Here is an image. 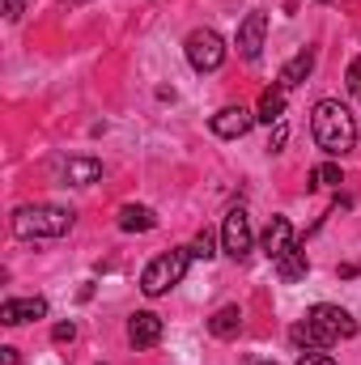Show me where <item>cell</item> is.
Wrapping results in <instances>:
<instances>
[{"label": "cell", "mask_w": 361, "mask_h": 365, "mask_svg": "<svg viewBox=\"0 0 361 365\" xmlns=\"http://www.w3.org/2000/svg\"><path fill=\"white\" fill-rule=\"evenodd\" d=\"M158 225V212L153 208H145V204H123L119 208V230L123 234H149Z\"/></svg>", "instance_id": "14"}, {"label": "cell", "mask_w": 361, "mask_h": 365, "mask_svg": "<svg viewBox=\"0 0 361 365\" xmlns=\"http://www.w3.org/2000/svg\"><path fill=\"white\" fill-rule=\"evenodd\" d=\"M77 212L73 208H60V204H21L13 212V234L17 238H64L73 230Z\"/></svg>", "instance_id": "2"}, {"label": "cell", "mask_w": 361, "mask_h": 365, "mask_svg": "<svg viewBox=\"0 0 361 365\" xmlns=\"http://www.w3.org/2000/svg\"><path fill=\"white\" fill-rule=\"evenodd\" d=\"M158 340H162V319L153 310H136L128 319V344L132 349H153Z\"/></svg>", "instance_id": "10"}, {"label": "cell", "mask_w": 361, "mask_h": 365, "mask_svg": "<svg viewBox=\"0 0 361 365\" xmlns=\"http://www.w3.org/2000/svg\"><path fill=\"white\" fill-rule=\"evenodd\" d=\"M187 264H191V251H187V247L162 251L158 259L145 264V272H141V293H145V297H162V293H171V289L183 280Z\"/></svg>", "instance_id": "3"}, {"label": "cell", "mask_w": 361, "mask_h": 365, "mask_svg": "<svg viewBox=\"0 0 361 365\" xmlns=\"http://www.w3.org/2000/svg\"><path fill=\"white\" fill-rule=\"evenodd\" d=\"M285 140H289V128H285V123H276V132H272V140H268V153H280V149H285Z\"/></svg>", "instance_id": "22"}, {"label": "cell", "mask_w": 361, "mask_h": 365, "mask_svg": "<svg viewBox=\"0 0 361 365\" xmlns=\"http://www.w3.org/2000/svg\"><path fill=\"white\" fill-rule=\"evenodd\" d=\"M51 340H56V344H73V340H77V323H73V319H68V323H56V327H51Z\"/></svg>", "instance_id": "20"}, {"label": "cell", "mask_w": 361, "mask_h": 365, "mask_svg": "<svg viewBox=\"0 0 361 365\" xmlns=\"http://www.w3.org/2000/svg\"><path fill=\"white\" fill-rule=\"evenodd\" d=\"M306 323L315 327V336H319V349H327V344H340V340H353V336H357V319H353L345 306H332V302H319V306H310Z\"/></svg>", "instance_id": "4"}, {"label": "cell", "mask_w": 361, "mask_h": 365, "mask_svg": "<svg viewBox=\"0 0 361 365\" xmlns=\"http://www.w3.org/2000/svg\"><path fill=\"white\" fill-rule=\"evenodd\" d=\"M323 4H327V0H323Z\"/></svg>", "instance_id": "28"}, {"label": "cell", "mask_w": 361, "mask_h": 365, "mask_svg": "<svg viewBox=\"0 0 361 365\" xmlns=\"http://www.w3.org/2000/svg\"><path fill=\"white\" fill-rule=\"evenodd\" d=\"M310 182H315V187H340V166H336V162H323V166H315V170H310Z\"/></svg>", "instance_id": "18"}, {"label": "cell", "mask_w": 361, "mask_h": 365, "mask_svg": "<svg viewBox=\"0 0 361 365\" xmlns=\"http://www.w3.org/2000/svg\"><path fill=\"white\" fill-rule=\"evenodd\" d=\"M264 34H268V13H247L243 17V26H238V56L243 60H260V51H264Z\"/></svg>", "instance_id": "8"}, {"label": "cell", "mask_w": 361, "mask_h": 365, "mask_svg": "<svg viewBox=\"0 0 361 365\" xmlns=\"http://www.w3.org/2000/svg\"><path fill=\"white\" fill-rule=\"evenodd\" d=\"M349 93H353V98H361V60H353V64H349Z\"/></svg>", "instance_id": "23"}, {"label": "cell", "mask_w": 361, "mask_h": 365, "mask_svg": "<svg viewBox=\"0 0 361 365\" xmlns=\"http://www.w3.org/2000/svg\"><path fill=\"white\" fill-rule=\"evenodd\" d=\"M208 128H213V136H221V140H243V136L255 128V110H247V106H225V110H217V115L208 119Z\"/></svg>", "instance_id": "7"}, {"label": "cell", "mask_w": 361, "mask_h": 365, "mask_svg": "<svg viewBox=\"0 0 361 365\" xmlns=\"http://www.w3.org/2000/svg\"><path fill=\"white\" fill-rule=\"evenodd\" d=\"M255 365H276V361H255Z\"/></svg>", "instance_id": "27"}, {"label": "cell", "mask_w": 361, "mask_h": 365, "mask_svg": "<svg viewBox=\"0 0 361 365\" xmlns=\"http://www.w3.org/2000/svg\"><path fill=\"white\" fill-rule=\"evenodd\" d=\"M289 247H293V225H289V217H272L268 230H264V238H260V251L276 264Z\"/></svg>", "instance_id": "11"}, {"label": "cell", "mask_w": 361, "mask_h": 365, "mask_svg": "<svg viewBox=\"0 0 361 365\" xmlns=\"http://www.w3.org/2000/svg\"><path fill=\"white\" fill-rule=\"evenodd\" d=\"M187 64L195 68V73H217L221 64H225V38L217 34V30H191L187 34Z\"/></svg>", "instance_id": "5"}, {"label": "cell", "mask_w": 361, "mask_h": 365, "mask_svg": "<svg viewBox=\"0 0 361 365\" xmlns=\"http://www.w3.org/2000/svg\"><path fill=\"white\" fill-rule=\"evenodd\" d=\"M310 136H315V145H319L327 158H345V153L357 145V119H353V110H349L345 102L323 98V102H315V110H310Z\"/></svg>", "instance_id": "1"}, {"label": "cell", "mask_w": 361, "mask_h": 365, "mask_svg": "<svg viewBox=\"0 0 361 365\" xmlns=\"http://www.w3.org/2000/svg\"><path fill=\"white\" fill-rule=\"evenodd\" d=\"M361 272V264H340V276H345V280H349V276H357Z\"/></svg>", "instance_id": "26"}, {"label": "cell", "mask_w": 361, "mask_h": 365, "mask_svg": "<svg viewBox=\"0 0 361 365\" xmlns=\"http://www.w3.org/2000/svg\"><path fill=\"white\" fill-rule=\"evenodd\" d=\"M285 93L289 90H280V86H272V90L260 93V110H255V119L260 123H285Z\"/></svg>", "instance_id": "17"}, {"label": "cell", "mask_w": 361, "mask_h": 365, "mask_svg": "<svg viewBox=\"0 0 361 365\" xmlns=\"http://www.w3.org/2000/svg\"><path fill=\"white\" fill-rule=\"evenodd\" d=\"M47 319V297H4L0 302V323L17 327V323H34Z\"/></svg>", "instance_id": "9"}, {"label": "cell", "mask_w": 361, "mask_h": 365, "mask_svg": "<svg viewBox=\"0 0 361 365\" xmlns=\"http://www.w3.org/2000/svg\"><path fill=\"white\" fill-rule=\"evenodd\" d=\"M213 242H217V238H213L208 230H200V234H195V242L187 247V251H191V259H213V255H217V251H213Z\"/></svg>", "instance_id": "19"}, {"label": "cell", "mask_w": 361, "mask_h": 365, "mask_svg": "<svg viewBox=\"0 0 361 365\" xmlns=\"http://www.w3.org/2000/svg\"><path fill=\"white\" fill-rule=\"evenodd\" d=\"M21 9H26V0H4V17H9V21H17Z\"/></svg>", "instance_id": "24"}, {"label": "cell", "mask_w": 361, "mask_h": 365, "mask_svg": "<svg viewBox=\"0 0 361 365\" xmlns=\"http://www.w3.org/2000/svg\"><path fill=\"white\" fill-rule=\"evenodd\" d=\"M56 170H60V179L73 182V187H90V182L102 179V162L98 158H64Z\"/></svg>", "instance_id": "12"}, {"label": "cell", "mask_w": 361, "mask_h": 365, "mask_svg": "<svg viewBox=\"0 0 361 365\" xmlns=\"http://www.w3.org/2000/svg\"><path fill=\"white\" fill-rule=\"evenodd\" d=\"M272 268H276V276H280L285 284H293V280H306V272H310V259H306V251L293 242V247H289V251L272 264Z\"/></svg>", "instance_id": "15"}, {"label": "cell", "mask_w": 361, "mask_h": 365, "mask_svg": "<svg viewBox=\"0 0 361 365\" xmlns=\"http://www.w3.org/2000/svg\"><path fill=\"white\" fill-rule=\"evenodd\" d=\"M221 251H225L230 259H238V264L255 251V230H251L247 208H230V212H225V225H221Z\"/></svg>", "instance_id": "6"}, {"label": "cell", "mask_w": 361, "mask_h": 365, "mask_svg": "<svg viewBox=\"0 0 361 365\" xmlns=\"http://www.w3.org/2000/svg\"><path fill=\"white\" fill-rule=\"evenodd\" d=\"M315 60H319V56H315V47H302V51L280 68V81H276V86H280V90H298V86L315 73Z\"/></svg>", "instance_id": "13"}, {"label": "cell", "mask_w": 361, "mask_h": 365, "mask_svg": "<svg viewBox=\"0 0 361 365\" xmlns=\"http://www.w3.org/2000/svg\"><path fill=\"white\" fill-rule=\"evenodd\" d=\"M0 365H17V349L4 344V349H0Z\"/></svg>", "instance_id": "25"}, {"label": "cell", "mask_w": 361, "mask_h": 365, "mask_svg": "<svg viewBox=\"0 0 361 365\" xmlns=\"http://www.w3.org/2000/svg\"><path fill=\"white\" fill-rule=\"evenodd\" d=\"M298 365H336V361H332V357H327L323 349H306V353L298 357Z\"/></svg>", "instance_id": "21"}, {"label": "cell", "mask_w": 361, "mask_h": 365, "mask_svg": "<svg viewBox=\"0 0 361 365\" xmlns=\"http://www.w3.org/2000/svg\"><path fill=\"white\" fill-rule=\"evenodd\" d=\"M208 331H213L217 340H234V336L243 331V310H238V306H221V310L208 319Z\"/></svg>", "instance_id": "16"}]
</instances>
